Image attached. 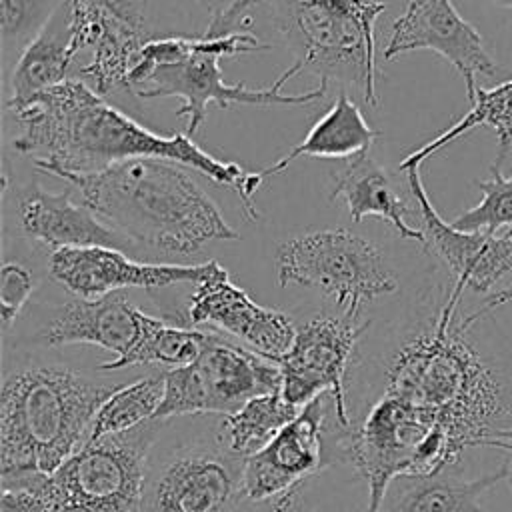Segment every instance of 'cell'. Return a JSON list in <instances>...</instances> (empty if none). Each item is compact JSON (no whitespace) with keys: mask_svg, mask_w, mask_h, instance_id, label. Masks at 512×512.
<instances>
[{"mask_svg":"<svg viewBox=\"0 0 512 512\" xmlns=\"http://www.w3.org/2000/svg\"><path fill=\"white\" fill-rule=\"evenodd\" d=\"M300 410L282 392L260 394L244 402L236 412L220 416V436L234 454L248 458L264 448Z\"/></svg>","mask_w":512,"mask_h":512,"instance_id":"26","label":"cell"},{"mask_svg":"<svg viewBox=\"0 0 512 512\" xmlns=\"http://www.w3.org/2000/svg\"><path fill=\"white\" fill-rule=\"evenodd\" d=\"M408 188L420 214L424 246L446 264L452 284L476 294H488L512 270V236L464 232L442 220L422 184L420 166L408 168Z\"/></svg>","mask_w":512,"mask_h":512,"instance_id":"17","label":"cell"},{"mask_svg":"<svg viewBox=\"0 0 512 512\" xmlns=\"http://www.w3.org/2000/svg\"><path fill=\"white\" fill-rule=\"evenodd\" d=\"M274 262L282 288H312L348 314H360L366 304L398 290L396 268L384 250L348 228L288 238L276 246Z\"/></svg>","mask_w":512,"mask_h":512,"instance_id":"9","label":"cell"},{"mask_svg":"<svg viewBox=\"0 0 512 512\" xmlns=\"http://www.w3.org/2000/svg\"><path fill=\"white\" fill-rule=\"evenodd\" d=\"M508 476V462L474 480L462 476L460 464L434 474H402L390 482L378 512H488L480 496Z\"/></svg>","mask_w":512,"mask_h":512,"instance_id":"20","label":"cell"},{"mask_svg":"<svg viewBox=\"0 0 512 512\" xmlns=\"http://www.w3.org/2000/svg\"><path fill=\"white\" fill-rule=\"evenodd\" d=\"M100 220L166 256H192L214 240H238L220 208L182 164L134 158L96 172H60Z\"/></svg>","mask_w":512,"mask_h":512,"instance_id":"3","label":"cell"},{"mask_svg":"<svg viewBox=\"0 0 512 512\" xmlns=\"http://www.w3.org/2000/svg\"><path fill=\"white\" fill-rule=\"evenodd\" d=\"M496 4H500V6H506V8H510L512 10V0H494Z\"/></svg>","mask_w":512,"mask_h":512,"instance_id":"34","label":"cell"},{"mask_svg":"<svg viewBox=\"0 0 512 512\" xmlns=\"http://www.w3.org/2000/svg\"><path fill=\"white\" fill-rule=\"evenodd\" d=\"M482 190V200L470 210L456 216L450 224L464 232H488L496 234L506 228V236H512V174L502 176L500 166H490L488 180H476Z\"/></svg>","mask_w":512,"mask_h":512,"instance_id":"28","label":"cell"},{"mask_svg":"<svg viewBox=\"0 0 512 512\" xmlns=\"http://www.w3.org/2000/svg\"><path fill=\"white\" fill-rule=\"evenodd\" d=\"M38 286V278L30 266L6 260L0 268V318L4 336L16 324L20 312L28 304Z\"/></svg>","mask_w":512,"mask_h":512,"instance_id":"30","label":"cell"},{"mask_svg":"<svg viewBox=\"0 0 512 512\" xmlns=\"http://www.w3.org/2000/svg\"><path fill=\"white\" fill-rule=\"evenodd\" d=\"M214 266L216 260L200 264L140 262L122 250L104 246L58 248L48 256L50 276L78 298H100L126 288L160 290L176 284H198Z\"/></svg>","mask_w":512,"mask_h":512,"instance_id":"13","label":"cell"},{"mask_svg":"<svg viewBox=\"0 0 512 512\" xmlns=\"http://www.w3.org/2000/svg\"><path fill=\"white\" fill-rule=\"evenodd\" d=\"M340 198L352 222L364 218H380L388 222L400 238L424 244L420 228L408 224L410 208L392 184L390 174L368 154L350 158V162L334 176L330 200Z\"/></svg>","mask_w":512,"mask_h":512,"instance_id":"22","label":"cell"},{"mask_svg":"<svg viewBox=\"0 0 512 512\" xmlns=\"http://www.w3.org/2000/svg\"><path fill=\"white\" fill-rule=\"evenodd\" d=\"M332 412V394L316 396L264 448L246 458V500L276 496L330 466L326 428Z\"/></svg>","mask_w":512,"mask_h":512,"instance_id":"16","label":"cell"},{"mask_svg":"<svg viewBox=\"0 0 512 512\" xmlns=\"http://www.w3.org/2000/svg\"><path fill=\"white\" fill-rule=\"evenodd\" d=\"M16 224L22 236L46 248H88L104 246L136 252L138 246L100 220L84 204L72 202L70 190L48 192L38 182H30L16 194Z\"/></svg>","mask_w":512,"mask_h":512,"instance_id":"19","label":"cell"},{"mask_svg":"<svg viewBox=\"0 0 512 512\" xmlns=\"http://www.w3.org/2000/svg\"><path fill=\"white\" fill-rule=\"evenodd\" d=\"M76 52L72 46V12L66 0L36 34V38L20 52L12 78L6 108L18 106L36 94L68 80V72Z\"/></svg>","mask_w":512,"mask_h":512,"instance_id":"23","label":"cell"},{"mask_svg":"<svg viewBox=\"0 0 512 512\" xmlns=\"http://www.w3.org/2000/svg\"><path fill=\"white\" fill-rule=\"evenodd\" d=\"M164 396V370L142 376L114 390L98 408L88 432V442L108 434L128 432L154 418Z\"/></svg>","mask_w":512,"mask_h":512,"instance_id":"27","label":"cell"},{"mask_svg":"<svg viewBox=\"0 0 512 512\" xmlns=\"http://www.w3.org/2000/svg\"><path fill=\"white\" fill-rule=\"evenodd\" d=\"M18 124L12 146L46 174L96 172L134 158H164L194 168L232 190L248 220L260 212L248 192V172L204 152L186 132L158 134L110 104L84 80L68 78L24 104L8 108Z\"/></svg>","mask_w":512,"mask_h":512,"instance_id":"2","label":"cell"},{"mask_svg":"<svg viewBox=\"0 0 512 512\" xmlns=\"http://www.w3.org/2000/svg\"><path fill=\"white\" fill-rule=\"evenodd\" d=\"M470 110L456 120L450 128L434 136L430 142L422 144L420 148L412 150L400 164L398 170L406 172L408 168L420 166L428 156L444 148L446 144L454 142L456 138L464 136L468 130L478 126H488L494 130L498 140V156L494 164H502L506 154L512 148V78L500 82L494 88H476L474 98L470 100Z\"/></svg>","mask_w":512,"mask_h":512,"instance_id":"24","label":"cell"},{"mask_svg":"<svg viewBox=\"0 0 512 512\" xmlns=\"http://www.w3.org/2000/svg\"><path fill=\"white\" fill-rule=\"evenodd\" d=\"M378 132L368 124L358 104L340 90L334 104L314 122L302 142L290 148L274 164L248 172L250 190L256 194L266 178L276 176L302 156L310 158H356L366 154Z\"/></svg>","mask_w":512,"mask_h":512,"instance_id":"21","label":"cell"},{"mask_svg":"<svg viewBox=\"0 0 512 512\" xmlns=\"http://www.w3.org/2000/svg\"><path fill=\"white\" fill-rule=\"evenodd\" d=\"M120 386L40 356L4 360L0 482L54 472L86 444L98 408Z\"/></svg>","mask_w":512,"mask_h":512,"instance_id":"4","label":"cell"},{"mask_svg":"<svg viewBox=\"0 0 512 512\" xmlns=\"http://www.w3.org/2000/svg\"><path fill=\"white\" fill-rule=\"evenodd\" d=\"M142 316L144 310L134 306L124 292L100 298L74 296L48 306L26 342L40 348L92 344L120 358L138 340Z\"/></svg>","mask_w":512,"mask_h":512,"instance_id":"18","label":"cell"},{"mask_svg":"<svg viewBox=\"0 0 512 512\" xmlns=\"http://www.w3.org/2000/svg\"><path fill=\"white\" fill-rule=\"evenodd\" d=\"M186 324H208L276 364L296 336V324L286 312L256 304L218 262L204 280L194 284L186 304Z\"/></svg>","mask_w":512,"mask_h":512,"instance_id":"14","label":"cell"},{"mask_svg":"<svg viewBox=\"0 0 512 512\" xmlns=\"http://www.w3.org/2000/svg\"><path fill=\"white\" fill-rule=\"evenodd\" d=\"M372 320L348 312H320L296 324L290 350L278 362L282 370V396L294 406H306L330 392L334 414L342 426L352 422L346 396V376L358 344Z\"/></svg>","mask_w":512,"mask_h":512,"instance_id":"11","label":"cell"},{"mask_svg":"<svg viewBox=\"0 0 512 512\" xmlns=\"http://www.w3.org/2000/svg\"><path fill=\"white\" fill-rule=\"evenodd\" d=\"M312 478H306L276 496L264 500H246L240 512H316L310 498Z\"/></svg>","mask_w":512,"mask_h":512,"instance_id":"31","label":"cell"},{"mask_svg":"<svg viewBox=\"0 0 512 512\" xmlns=\"http://www.w3.org/2000/svg\"><path fill=\"white\" fill-rule=\"evenodd\" d=\"M194 4H198V8L206 14V22L216 14V12H220V10H224L230 2H234V0H192ZM206 26V24H204Z\"/></svg>","mask_w":512,"mask_h":512,"instance_id":"33","label":"cell"},{"mask_svg":"<svg viewBox=\"0 0 512 512\" xmlns=\"http://www.w3.org/2000/svg\"><path fill=\"white\" fill-rule=\"evenodd\" d=\"M276 362L210 330L192 364L164 370V396L152 420L232 414L254 396L280 392Z\"/></svg>","mask_w":512,"mask_h":512,"instance_id":"10","label":"cell"},{"mask_svg":"<svg viewBox=\"0 0 512 512\" xmlns=\"http://www.w3.org/2000/svg\"><path fill=\"white\" fill-rule=\"evenodd\" d=\"M72 46L90 60L78 70L100 96L130 92V76L142 48L162 32L154 28L146 0H68Z\"/></svg>","mask_w":512,"mask_h":512,"instance_id":"12","label":"cell"},{"mask_svg":"<svg viewBox=\"0 0 512 512\" xmlns=\"http://www.w3.org/2000/svg\"><path fill=\"white\" fill-rule=\"evenodd\" d=\"M412 50H434L462 76L468 100L476 92V76L496 78L500 68L486 52L480 32L466 22L452 0H410L392 22L384 58Z\"/></svg>","mask_w":512,"mask_h":512,"instance_id":"15","label":"cell"},{"mask_svg":"<svg viewBox=\"0 0 512 512\" xmlns=\"http://www.w3.org/2000/svg\"><path fill=\"white\" fill-rule=\"evenodd\" d=\"M508 302H512V284L506 286V288H502V290H496V292L488 294L486 300H484V304H482L476 312L464 316L462 322H464L466 326H472L474 322H478L480 318H484L490 310H494V308H498V306H502V304H508Z\"/></svg>","mask_w":512,"mask_h":512,"instance_id":"32","label":"cell"},{"mask_svg":"<svg viewBox=\"0 0 512 512\" xmlns=\"http://www.w3.org/2000/svg\"><path fill=\"white\" fill-rule=\"evenodd\" d=\"M510 452H512V450H510Z\"/></svg>","mask_w":512,"mask_h":512,"instance_id":"35","label":"cell"},{"mask_svg":"<svg viewBox=\"0 0 512 512\" xmlns=\"http://www.w3.org/2000/svg\"><path fill=\"white\" fill-rule=\"evenodd\" d=\"M244 464L220 436V414L162 420L146 462L140 512H240Z\"/></svg>","mask_w":512,"mask_h":512,"instance_id":"6","label":"cell"},{"mask_svg":"<svg viewBox=\"0 0 512 512\" xmlns=\"http://www.w3.org/2000/svg\"><path fill=\"white\" fill-rule=\"evenodd\" d=\"M66 0H2V48L24 50Z\"/></svg>","mask_w":512,"mask_h":512,"instance_id":"29","label":"cell"},{"mask_svg":"<svg viewBox=\"0 0 512 512\" xmlns=\"http://www.w3.org/2000/svg\"><path fill=\"white\" fill-rule=\"evenodd\" d=\"M390 0H292L280 30L302 72L340 82L378 106L374 24Z\"/></svg>","mask_w":512,"mask_h":512,"instance_id":"8","label":"cell"},{"mask_svg":"<svg viewBox=\"0 0 512 512\" xmlns=\"http://www.w3.org/2000/svg\"><path fill=\"white\" fill-rule=\"evenodd\" d=\"M206 338L208 332L204 330H196L186 324H172L144 312L140 336L134 346L124 356L102 362L96 370L100 374H108L130 366H186L198 358Z\"/></svg>","mask_w":512,"mask_h":512,"instance_id":"25","label":"cell"},{"mask_svg":"<svg viewBox=\"0 0 512 512\" xmlns=\"http://www.w3.org/2000/svg\"><path fill=\"white\" fill-rule=\"evenodd\" d=\"M272 46L250 32H234L220 36L206 34H160L152 38L140 52V60L130 76L132 94L142 100L176 96L182 106L176 116L186 118V134L192 138L210 104L226 108L230 104L244 106H306L322 100L328 82L298 94H284V84L302 72L300 62H292L272 86L250 88L242 82L228 84L224 80L220 60L226 56H242L264 52Z\"/></svg>","mask_w":512,"mask_h":512,"instance_id":"5","label":"cell"},{"mask_svg":"<svg viewBox=\"0 0 512 512\" xmlns=\"http://www.w3.org/2000/svg\"><path fill=\"white\" fill-rule=\"evenodd\" d=\"M462 288L452 284L432 304H422L398 326L390 328L384 346L362 358L378 396H392L432 414L458 452L488 446L512 428V380L488 364L456 320Z\"/></svg>","mask_w":512,"mask_h":512,"instance_id":"1","label":"cell"},{"mask_svg":"<svg viewBox=\"0 0 512 512\" xmlns=\"http://www.w3.org/2000/svg\"><path fill=\"white\" fill-rule=\"evenodd\" d=\"M162 430L148 420L128 432L84 444L50 474H28L2 484L30 490L42 512H140L146 462Z\"/></svg>","mask_w":512,"mask_h":512,"instance_id":"7","label":"cell"}]
</instances>
